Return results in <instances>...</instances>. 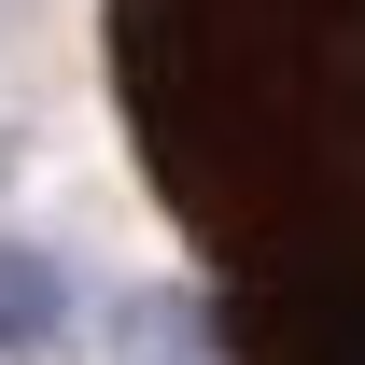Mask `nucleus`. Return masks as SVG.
Here are the masks:
<instances>
[{
  "mask_svg": "<svg viewBox=\"0 0 365 365\" xmlns=\"http://www.w3.org/2000/svg\"><path fill=\"white\" fill-rule=\"evenodd\" d=\"M56 323H71V281H56V253L0 239V351H56Z\"/></svg>",
  "mask_w": 365,
  "mask_h": 365,
  "instance_id": "f257e3e1",
  "label": "nucleus"
}]
</instances>
